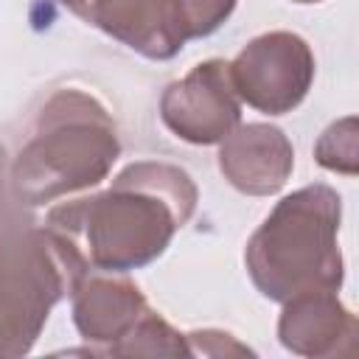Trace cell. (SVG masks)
<instances>
[{
	"label": "cell",
	"instance_id": "obj_9",
	"mask_svg": "<svg viewBox=\"0 0 359 359\" xmlns=\"http://www.w3.org/2000/svg\"><path fill=\"white\" fill-rule=\"evenodd\" d=\"M294 168V149L272 123H238L219 149V171L247 196L278 194Z\"/></svg>",
	"mask_w": 359,
	"mask_h": 359
},
{
	"label": "cell",
	"instance_id": "obj_4",
	"mask_svg": "<svg viewBox=\"0 0 359 359\" xmlns=\"http://www.w3.org/2000/svg\"><path fill=\"white\" fill-rule=\"evenodd\" d=\"M84 272L90 261L70 236L0 202V359L34 348L53 306Z\"/></svg>",
	"mask_w": 359,
	"mask_h": 359
},
{
	"label": "cell",
	"instance_id": "obj_12",
	"mask_svg": "<svg viewBox=\"0 0 359 359\" xmlns=\"http://www.w3.org/2000/svg\"><path fill=\"white\" fill-rule=\"evenodd\" d=\"M314 160L339 174H356V118L348 115L342 121H334L314 146Z\"/></svg>",
	"mask_w": 359,
	"mask_h": 359
},
{
	"label": "cell",
	"instance_id": "obj_16",
	"mask_svg": "<svg viewBox=\"0 0 359 359\" xmlns=\"http://www.w3.org/2000/svg\"><path fill=\"white\" fill-rule=\"evenodd\" d=\"M292 3H320V0H292Z\"/></svg>",
	"mask_w": 359,
	"mask_h": 359
},
{
	"label": "cell",
	"instance_id": "obj_15",
	"mask_svg": "<svg viewBox=\"0 0 359 359\" xmlns=\"http://www.w3.org/2000/svg\"><path fill=\"white\" fill-rule=\"evenodd\" d=\"M8 174H11L8 154H6V149H3V143H0V202H3V194H6V180H8Z\"/></svg>",
	"mask_w": 359,
	"mask_h": 359
},
{
	"label": "cell",
	"instance_id": "obj_3",
	"mask_svg": "<svg viewBox=\"0 0 359 359\" xmlns=\"http://www.w3.org/2000/svg\"><path fill=\"white\" fill-rule=\"evenodd\" d=\"M339 222L342 199L325 182L283 196L247 241L244 264L252 286L275 303L314 289L339 292L345 278Z\"/></svg>",
	"mask_w": 359,
	"mask_h": 359
},
{
	"label": "cell",
	"instance_id": "obj_14",
	"mask_svg": "<svg viewBox=\"0 0 359 359\" xmlns=\"http://www.w3.org/2000/svg\"><path fill=\"white\" fill-rule=\"evenodd\" d=\"M188 339V348H191V356L202 353V356H227V353H252L247 345H238L230 334L224 331H213V328H205V331H191L185 334Z\"/></svg>",
	"mask_w": 359,
	"mask_h": 359
},
{
	"label": "cell",
	"instance_id": "obj_13",
	"mask_svg": "<svg viewBox=\"0 0 359 359\" xmlns=\"http://www.w3.org/2000/svg\"><path fill=\"white\" fill-rule=\"evenodd\" d=\"M185 11H188V22H191V39L196 36H210L213 31H219L238 0H182Z\"/></svg>",
	"mask_w": 359,
	"mask_h": 359
},
{
	"label": "cell",
	"instance_id": "obj_7",
	"mask_svg": "<svg viewBox=\"0 0 359 359\" xmlns=\"http://www.w3.org/2000/svg\"><path fill=\"white\" fill-rule=\"evenodd\" d=\"M87 25L118 39L129 50L165 62L191 39L182 0H59Z\"/></svg>",
	"mask_w": 359,
	"mask_h": 359
},
{
	"label": "cell",
	"instance_id": "obj_8",
	"mask_svg": "<svg viewBox=\"0 0 359 359\" xmlns=\"http://www.w3.org/2000/svg\"><path fill=\"white\" fill-rule=\"evenodd\" d=\"M356 317L331 289L294 294L283 303L278 339L286 351L311 359L351 356L356 351Z\"/></svg>",
	"mask_w": 359,
	"mask_h": 359
},
{
	"label": "cell",
	"instance_id": "obj_1",
	"mask_svg": "<svg viewBox=\"0 0 359 359\" xmlns=\"http://www.w3.org/2000/svg\"><path fill=\"white\" fill-rule=\"evenodd\" d=\"M199 191L185 168L137 160L107 191L65 202L48 213V224L84 241L87 261L104 272H129L157 261L180 227L196 210Z\"/></svg>",
	"mask_w": 359,
	"mask_h": 359
},
{
	"label": "cell",
	"instance_id": "obj_2",
	"mask_svg": "<svg viewBox=\"0 0 359 359\" xmlns=\"http://www.w3.org/2000/svg\"><path fill=\"white\" fill-rule=\"evenodd\" d=\"M118 157V129L104 104L76 87L56 90L11 163V194L25 208L48 205L98 185Z\"/></svg>",
	"mask_w": 359,
	"mask_h": 359
},
{
	"label": "cell",
	"instance_id": "obj_5",
	"mask_svg": "<svg viewBox=\"0 0 359 359\" xmlns=\"http://www.w3.org/2000/svg\"><path fill=\"white\" fill-rule=\"evenodd\" d=\"M314 53L292 31L250 39L230 62L236 95L264 115H286L303 104L314 81Z\"/></svg>",
	"mask_w": 359,
	"mask_h": 359
},
{
	"label": "cell",
	"instance_id": "obj_11",
	"mask_svg": "<svg viewBox=\"0 0 359 359\" xmlns=\"http://www.w3.org/2000/svg\"><path fill=\"white\" fill-rule=\"evenodd\" d=\"M109 356H191L185 334L174 331L157 311L146 309V314L135 323V328L115 342Z\"/></svg>",
	"mask_w": 359,
	"mask_h": 359
},
{
	"label": "cell",
	"instance_id": "obj_10",
	"mask_svg": "<svg viewBox=\"0 0 359 359\" xmlns=\"http://www.w3.org/2000/svg\"><path fill=\"white\" fill-rule=\"evenodd\" d=\"M70 297L76 331L81 339L101 345L98 353H107L115 342H121L149 309L135 280L123 275H107L104 269L84 272Z\"/></svg>",
	"mask_w": 359,
	"mask_h": 359
},
{
	"label": "cell",
	"instance_id": "obj_6",
	"mask_svg": "<svg viewBox=\"0 0 359 359\" xmlns=\"http://www.w3.org/2000/svg\"><path fill=\"white\" fill-rule=\"evenodd\" d=\"M160 118L185 143H222L241 123V98L230 79V62L208 59L171 81L160 95Z\"/></svg>",
	"mask_w": 359,
	"mask_h": 359
}]
</instances>
